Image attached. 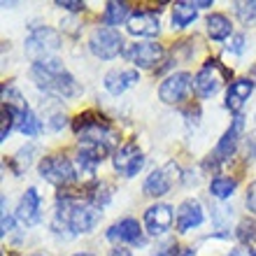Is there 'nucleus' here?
<instances>
[{"mask_svg": "<svg viewBox=\"0 0 256 256\" xmlns=\"http://www.w3.org/2000/svg\"><path fill=\"white\" fill-rule=\"evenodd\" d=\"M30 77L38 84V88L58 96V98H74L82 91L77 80L63 68V61L58 58H44V61L33 63Z\"/></svg>", "mask_w": 256, "mask_h": 256, "instance_id": "1", "label": "nucleus"}, {"mask_svg": "<svg viewBox=\"0 0 256 256\" xmlns=\"http://www.w3.org/2000/svg\"><path fill=\"white\" fill-rule=\"evenodd\" d=\"M58 47H61V35L49 26L33 28L30 35L26 38V44H24L28 58H33V63L49 58V54H54Z\"/></svg>", "mask_w": 256, "mask_h": 256, "instance_id": "2", "label": "nucleus"}, {"mask_svg": "<svg viewBox=\"0 0 256 256\" xmlns=\"http://www.w3.org/2000/svg\"><path fill=\"white\" fill-rule=\"evenodd\" d=\"M40 175L42 180H47L54 186H68L70 182L77 180V168H74V163L68 156L52 154L40 161Z\"/></svg>", "mask_w": 256, "mask_h": 256, "instance_id": "3", "label": "nucleus"}, {"mask_svg": "<svg viewBox=\"0 0 256 256\" xmlns=\"http://www.w3.org/2000/svg\"><path fill=\"white\" fill-rule=\"evenodd\" d=\"M88 49L91 54L102 58V61H110L124 52V38L116 28H110V26H100L96 28L91 38H88Z\"/></svg>", "mask_w": 256, "mask_h": 256, "instance_id": "4", "label": "nucleus"}, {"mask_svg": "<svg viewBox=\"0 0 256 256\" xmlns=\"http://www.w3.org/2000/svg\"><path fill=\"white\" fill-rule=\"evenodd\" d=\"M177 172H180V168H177L175 163H168V166L149 172L144 184H142L144 196H149V198H161V196H166L170 191V186H172V182L180 177Z\"/></svg>", "mask_w": 256, "mask_h": 256, "instance_id": "5", "label": "nucleus"}, {"mask_svg": "<svg viewBox=\"0 0 256 256\" xmlns=\"http://www.w3.org/2000/svg\"><path fill=\"white\" fill-rule=\"evenodd\" d=\"M191 84H194V77L189 72H175L166 77L158 86V98H161L166 105H175V102H182L184 96L189 94Z\"/></svg>", "mask_w": 256, "mask_h": 256, "instance_id": "6", "label": "nucleus"}, {"mask_svg": "<svg viewBox=\"0 0 256 256\" xmlns=\"http://www.w3.org/2000/svg\"><path fill=\"white\" fill-rule=\"evenodd\" d=\"M124 56L138 68H154L163 58V47L156 42H133L124 49Z\"/></svg>", "mask_w": 256, "mask_h": 256, "instance_id": "7", "label": "nucleus"}, {"mask_svg": "<svg viewBox=\"0 0 256 256\" xmlns=\"http://www.w3.org/2000/svg\"><path fill=\"white\" fill-rule=\"evenodd\" d=\"M112 166H114V170L119 175L135 177L140 172L142 166H144V156H142V152L135 147V144H124V147H119L114 152V156H112Z\"/></svg>", "mask_w": 256, "mask_h": 256, "instance_id": "8", "label": "nucleus"}, {"mask_svg": "<svg viewBox=\"0 0 256 256\" xmlns=\"http://www.w3.org/2000/svg\"><path fill=\"white\" fill-rule=\"evenodd\" d=\"M219 61H208L205 66L196 72L194 77V88L200 98H212L222 86V77H219Z\"/></svg>", "mask_w": 256, "mask_h": 256, "instance_id": "9", "label": "nucleus"}, {"mask_svg": "<svg viewBox=\"0 0 256 256\" xmlns=\"http://www.w3.org/2000/svg\"><path fill=\"white\" fill-rule=\"evenodd\" d=\"M172 219H175V212L168 202H156L152 208H147L144 212V226H147V233L152 236H163L166 230L172 226Z\"/></svg>", "mask_w": 256, "mask_h": 256, "instance_id": "10", "label": "nucleus"}, {"mask_svg": "<svg viewBox=\"0 0 256 256\" xmlns=\"http://www.w3.org/2000/svg\"><path fill=\"white\" fill-rule=\"evenodd\" d=\"M242 130H244V116L236 114L233 124L226 128V133L222 135V140H219V144H216V149H214V156L219 161L233 158V154H236V149H238V142L242 138Z\"/></svg>", "mask_w": 256, "mask_h": 256, "instance_id": "11", "label": "nucleus"}, {"mask_svg": "<svg viewBox=\"0 0 256 256\" xmlns=\"http://www.w3.org/2000/svg\"><path fill=\"white\" fill-rule=\"evenodd\" d=\"M40 210H42V198H40V194H38V189L30 186L26 194L21 196L19 205H16V219H21V222L28 224V226H33V224H38L42 219Z\"/></svg>", "mask_w": 256, "mask_h": 256, "instance_id": "12", "label": "nucleus"}, {"mask_svg": "<svg viewBox=\"0 0 256 256\" xmlns=\"http://www.w3.org/2000/svg\"><path fill=\"white\" fill-rule=\"evenodd\" d=\"M161 30V21L156 12H135L128 21V33L138 35V38H154Z\"/></svg>", "mask_w": 256, "mask_h": 256, "instance_id": "13", "label": "nucleus"}, {"mask_svg": "<svg viewBox=\"0 0 256 256\" xmlns=\"http://www.w3.org/2000/svg\"><path fill=\"white\" fill-rule=\"evenodd\" d=\"M205 214H202V205L194 198L189 200H184L180 208H177V230L180 233H186V230L196 228V226H200Z\"/></svg>", "mask_w": 256, "mask_h": 256, "instance_id": "14", "label": "nucleus"}, {"mask_svg": "<svg viewBox=\"0 0 256 256\" xmlns=\"http://www.w3.org/2000/svg\"><path fill=\"white\" fill-rule=\"evenodd\" d=\"M110 240H119V242H128V244H142L144 236H142V226L138 224V219H122L119 224H114L108 230Z\"/></svg>", "mask_w": 256, "mask_h": 256, "instance_id": "15", "label": "nucleus"}, {"mask_svg": "<svg viewBox=\"0 0 256 256\" xmlns=\"http://www.w3.org/2000/svg\"><path fill=\"white\" fill-rule=\"evenodd\" d=\"M140 82V72L138 70H110L105 74V88L112 96H122L126 88L135 86Z\"/></svg>", "mask_w": 256, "mask_h": 256, "instance_id": "16", "label": "nucleus"}, {"mask_svg": "<svg viewBox=\"0 0 256 256\" xmlns=\"http://www.w3.org/2000/svg\"><path fill=\"white\" fill-rule=\"evenodd\" d=\"M252 91H254V82L252 80H236L228 86V94H226V108H228L230 112L240 114L242 105L250 100Z\"/></svg>", "mask_w": 256, "mask_h": 256, "instance_id": "17", "label": "nucleus"}, {"mask_svg": "<svg viewBox=\"0 0 256 256\" xmlns=\"http://www.w3.org/2000/svg\"><path fill=\"white\" fill-rule=\"evenodd\" d=\"M130 5L128 2H108V7H105V14H102V24L105 26H122L124 21H130Z\"/></svg>", "mask_w": 256, "mask_h": 256, "instance_id": "18", "label": "nucleus"}, {"mask_svg": "<svg viewBox=\"0 0 256 256\" xmlns=\"http://www.w3.org/2000/svg\"><path fill=\"white\" fill-rule=\"evenodd\" d=\"M208 33L214 42H224L226 38H230V21L226 14H210L208 16Z\"/></svg>", "mask_w": 256, "mask_h": 256, "instance_id": "19", "label": "nucleus"}, {"mask_svg": "<svg viewBox=\"0 0 256 256\" xmlns=\"http://www.w3.org/2000/svg\"><path fill=\"white\" fill-rule=\"evenodd\" d=\"M196 2H175L172 7V26L175 28H186L191 21L196 19Z\"/></svg>", "mask_w": 256, "mask_h": 256, "instance_id": "20", "label": "nucleus"}, {"mask_svg": "<svg viewBox=\"0 0 256 256\" xmlns=\"http://www.w3.org/2000/svg\"><path fill=\"white\" fill-rule=\"evenodd\" d=\"M236 186H238V182L233 177H214L210 182V194L214 196V198H219V200H226V198L233 196Z\"/></svg>", "mask_w": 256, "mask_h": 256, "instance_id": "21", "label": "nucleus"}, {"mask_svg": "<svg viewBox=\"0 0 256 256\" xmlns=\"http://www.w3.org/2000/svg\"><path fill=\"white\" fill-rule=\"evenodd\" d=\"M21 130V133L26 135V138H35V135H40L42 133V122L35 116V112L30 108L21 114V119H19V126H16Z\"/></svg>", "mask_w": 256, "mask_h": 256, "instance_id": "22", "label": "nucleus"}, {"mask_svg": "<svg viewBox=\"0 0 256 256\" xmlns=\"http://www.w3.org/2000/svg\"><path fill=\"white\" fill-rule=\"evenodd\" d=\"M98 158H94V156L88 154V152H84V149H80V154H77V177H84V180H91V177L96 175V168H98Z\"/></svg>", "mask_w": 256, "mask_h": 256, "instance_id": "23", "label": "nucleus"}, {"mask_svg": "<svg viewBox=\"0 0 256 256\" xmlns=\"http://www.w3.org/2000/svg\"><path fill=\"white\" fill-rule=\"evenodd\" d=\"M236 14L244 26H254L256 24V0H252V2H236Z\"/></svg>", "mask_w": 256, "mask_h": 256, "instance_id": "24", "label": "nucleus"}, {"mask_svg": "<svg viewBox=\"0 0 256 256\" xmlns=\"http://www.w3.org/2000/svg\"><path fill=\"white\" fill-rule=\"evenodd\" d=\"M110 198H112V186H110V184H98V186H96V191L91 194V200H88V202H94L96 208L102 210V205H108Z\"/></svg>", "mask_w": 256, "mask_h": 256, "instance_id": "25", "label": "nucleus"}, {"mask_svg": "<svg viewBox=\"0 0 256 256\" xmlns=\"http://www.w3.org/2000/svg\"><path fill=\"white\" fill-rule=\"evenodd\" d=\"M33 152H35V147H26V149H21L19 154L14 156V172H16V175H21L24 168L30 166V156H33Z\"/></svg>", "mask_w": 256, "mask_h": 256, "instance_id": "26", "label": "nucleus"}, {"mask_svg": "<svg viewBox=\"0 0 256 256\" xmlns=\"http://www.w3.org/2000/svg\"><path fill=\"white\" fill-rule=\"evenodd\" d=\"M236 236H238V240H240V242H250L252 238L256 236V222H250V219L240 222Z\"/></svg>", "mask_w": 256, "mask_h": 256, "instance_id": "27", "label": "nucleus"}, {"mask_svg": "<svg viewBox=\"0 0 256 256\" xmlns=\"http://www.w3.org/2000/svg\"><path fill=\"white\" fill-rule=\"evenodd\" d=\"M228 52H233V54H242L244 52V35H233L230 38V44H228Z\"/></svg>", "mask_w": 256, "mask_h": 256, "instance_id": "28", "label": "nucleus"}, {"mask_svg": "<svg viewBox=\"0 0 256 256\" xmlns=\"http://www.w3.org/2000/svg\"><path fill=\"white\" fill-rule=\"evenodd\" d=\"M56 7L68 10V12H82V10H84V2H77V0H58Z\"/></svg>", "mask_w": 256, "mask_h": 256, "instance_id": "29", "label": "nucleus"}, {"mask_svg": "<svg viewBox=\"0 0 256 256\" xmlns=\"http://www.w3.org/2000/svg\"><path fill=\"white\" fill-rule=\"evenodd\" d=\"M14 226H16V222H14V216L7 212V210H2V236H7V233H12Z\"/></svg>", "mask_w": 256, "mask_h": 256, "instance_id": "30", "label": "nucleus"}, {"mask_svg": "<svg viewBox=\"0 0 256 256\" xmlns=\"http://www.w3.org/2000/svg\"><path fill=\"white\" fill-rule=\"evenodd\" d=\"M247 208H250L252 214H256V180L250 184V189H247Z\"/></svg>", "mask_w": 256, "mask_h": 256, "instance_id": "31", "label": "nucleus"}, {"mask_svg": "<svg viewBox=\"0 0 256 256\" xmlns=\"http://www.w3.org/2000/svg\"><path fill=\"white\" fill-rule=\"evenodd\" d=\"M154 256H180V254H177V244H175V242L163 244V247H161L158 252H156Z\"/></svg>", "mask_w": 256, "mask_h": 256, "instance_id": "32", "label": "nucleus"}, {"mask_svg": "<svg viewBox=\"0 0 256 256\" xmlns=\"http://www.w3.org/2000/svg\"><path fill=\"white\" fill-rule=\"evenodd\" d=\"M247 156L256 158V133H252L250 138H247Z\"/></svg>", "mask_w": 256, "mask_h": 256, "instance_id": "33", "label": "nucleus"}, {"mask_svg": "<svg viewBox=\"0 0 256 256\" xmlns=\"http://www.w3.org/2000/svg\"><path fill=\"white\" fill-rule=\"evenodd\" d=\"M110 256H133V254L126 247H114V250H110Z\"/></svg>", "mask_w": 256, "mask_h": 256, "instance_id": "34", "label": "nucleus"}, {"mask_svg": "<svg viewBox=\"0 0 256 256\" xmlns=\"http://www.w3.org/2000/svg\"><path fill=\"white\" fill-rule=\"evenodd\" d=\"M196 7H212V2H210V0H205V2H196Z\"/></svg>", "mask_w": 256, "mask_h": 256, "instance_id": "35", "label": "nucleus"}, {"mask_svg": "<svg viewBox=\"0 0 256 256\" xmlns=\"http://www.w3.org/2000/svg\"><path fill=\"white\" fill-rule=\"evenodd\" d=\"M180 256H194V250H186V252H182Z\"/></svg>", "mask_w": 256, "mask_h": 256, "instance_id": "36", "label": "nucleus"}, {"mask_svg": "<svg viewBox=\"0 0 256 256\" xmlns=\"http://www.w3.org/2000/svg\"><path fill=\"white\" fill-rule=\"evenodd\" d=\"M72 256H94V254H86V252H82V254H72Z\"/></svg>", "mask_w": 256, "mask_h": 256, "instance_id": "37", "label": "nucleus"}, {"mask_svg": "<svg viewBox=\"0 0 256 256\" xmlns=\"http://www.w3.org/2000/svg\"><path fill=\"white\" fill-rule=\"evenodd\" d=\"M250 256H256V250H254V252H252V254H250Z\"/></svg>", "mask_w": 256, "mask_h": 256, "instance_id": "38", "label": "nucleus"}]
</instances>
